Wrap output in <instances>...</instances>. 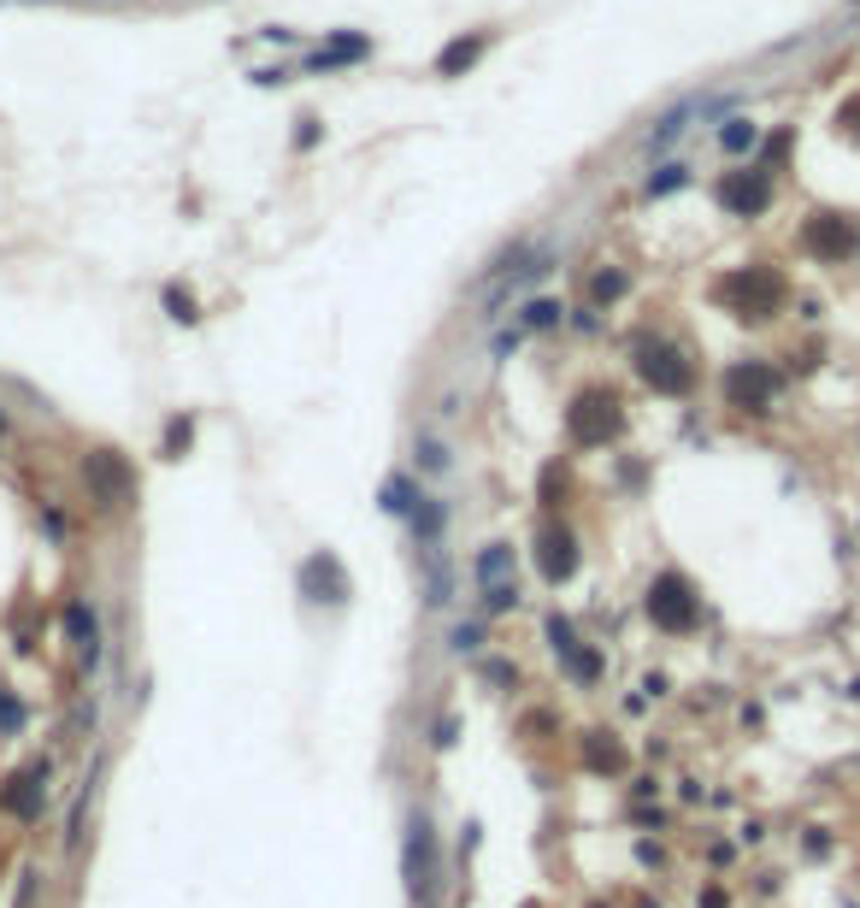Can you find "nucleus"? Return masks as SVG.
Instances as JSON below:
<instances>
[{
	"label": "nucleus",
	"instance_id": "nucleus-1",
	"mask_svg": "<svg viewBox=\"0 0 860 908\" xmlns=\"http://www.w3.org/2000/svg\"><path fill=\"white\" fill-rule=\"evenodd\" d=\"M713 301H719L725 313H737L742 325H766L772 313H784L790 283H784L778 266H737L713 283Z\"/></svg>",
	"mask_w": 860,
	"mask_h": 908
},
{
	"label": "nucleus",
	"instance_id": "nucleus-2",
	"mask_svg": "<svg viewBox=\"0 0 860 908\" xmlns=\"http://www.w3.org/2000/svg\"><path fill=\"white\" fill-rule=\"evenodd\" d=\"M401 879H407V897H413V908H436L448 868H443V838H436V826H431V814H425V809L407 820V838H401Z\"/></svg>",
	"mask_w": 860,
	"mask_h": 908
},
{
	"label": "nucleus",
	"instance_id": "nucleus-3",
	"mask_svg": "<svg viewBox=\"0 0 860 908\" xmlns=\"http://www.w3.org/2000/svg\"><path fill=\"white\" fill-rule=\"evenodd\" d=\"M625 431V401H619V389H607V384H590L584 396L566 408V443L572 449H607Z\"/></svg>",
	"mask_w": 860,
	"mask_h": 908
},
{
	"label": "nucleus",
	"instance_id": "nucleus-4",
	"mask_svg": "<svg viewBox=\"0 0 860 908\" xmlns=\"http://www.w3.org/2000/svg\"><path fill=\"white\" fill-rule=\"evenodd\" d=\"M83 484H89V501H95L100 513L136 508V496H142L136 467H130L119 449H89V455H83Z\"/></svg>",
	"mask_w": 860,
	"mask_h": 908
},
{
	"label": "nucleus",
	"instance_id": "nucleus-5",
	"mask_svg": "<svg viewBox=\"0 0 860 908\" xmlns=\"http://www.w3.org/2000/svg\"><path fill=\"white\" fill-rule=\"evenodd\" d=\"M801 249L825 266H843V259L860 254V219L855 213H837V207H813L801 219Z\"/></svg>",
	"mask_w": 860,
	"mask_h": 908
},
{
	"label": "nucleus",
	"instance_id": "nucleus-6",
	"mask_svg": "<svg viewBox=\"0 0 860 908\" xmlns=\"http://www.w3.org/2000/svg\"><path fill=\"white\" fill-rule=\"evenodd\" d=\"M637 378H643L654 396H690L695 389V360L678 349V342H637Z\"/></svg>",
	"mask_w": 860,
	"mask_h": 908
},
{
	"label": "nucleus",
	"instance_id": "nucleus-7",
	"mask_svg": "<svg viewBox=\"0 0 860 908\" xmlns=\"http://www.w3.org/2000/svg\"><path fill=\"white\" fill-rule=\"evenodd\" d=\"M48 778H53L48 755H36V761H24L19 773H7L0 778V814L19 820V826H36V820L48 814Z\"/></svg>",
	"mask_w": 860,
	"mask_h": 908
},
{
	"label": "nucleus",
	"instance_id": "nucleus-8",
	"mask_svg": "<svg viewBox=\"0 0 860 908\" xmlns=\"http://www.w3.org/2000/svg\"><path fill=\"white\" fill-rule=\"evenodd\" d=\"M643 608H649V619L661 631L683 638V631H695V619H702V596H695V584L683 579V572H661V579L649 584Z\"/></svg>",
	"mask_w": 860,
	"mask_h": 908
},
{
	"label": "nucleus",
	"instance_id": "nucleus-9",
	"mask_svg": "<svg viewBox=\"0 0 860 908\" xmlns=\"http://www.w3.org/2000/svg\"><path fill=\"white\" fill-rule=\"evenodd\" d=\"M719 389H725V401H731V408H742V413H766L772 401H778L784 378H778V366H772V360H737V366H725Z\"/></svg>",
	"mask_w": 860,
	"mask_h": 908
},
{
	"label": "nucleus",
	"instance_id": "nucleus-10",
	"mask_svg": "<svg viewBox=\"0 0 860 908\" xmlns=\"http://www.w3.org/2000/svg\"><path fill=\"white\" fill-rule=\"evenodd\" d=\"M713 195H719V207L731 213V219H761L772 207V195H778V183H772L766 166H737L713 183Z\"/></svg>",
	"mask_w": 860,
	"mask_h": 908
},
{
	"label": "nucleus",
	"instance_id": "nucleus-11",
	"mask_svg": "<svg viewBox=\"0 0 860 908\" xmlns=\"http://www.w3.org/2000/svg\"><path fill=\"white\" fill-rule=\"evenodd\" d=\"M295 584H301V596H307L313 608H348V596H354V579H348V567L330 549H313L307 560H301Z\"/></svg>",
	"mask_w": 860,
	"mask_h": 908
},
{
	"label": "nucleus",
	"instance_id": "nucleus-12",
	"mask_svg": "<svg viewBox=\"0 0 860 908\" xmlns=\"http://www.w3.org/2000/svg\"><path fill=\"white\" fill-rule=\"evenodd\" d=\"M536 572H543V584H572L578 567H584V549H578V531L560 525V519H548L543 531H536Z\"/></svg>",
	"mask_w": 860,
	"mask_h": 908
},
{
	"label": "nucleus",
	"instance_id": "nucleus-13",
	"mask_svg": "<svg viewBox=\"0 0 860 908\" xmlns=\"http://www.w3.org/2000/svg\"><path fill=\"white\" fill-rule=\"evenodd\" d=\"M60 626H65V643L77 649V667H83V673H95V667H100V655H107V631H100L95 602H89V596H71V602H65V614H60Z\"/></svg>",
	"mask_w": 860,
	"mask_h": 908
},
{
	"label": "nucleus",
	"instance_id": "nucleus-14",
	"mask_svg": "<svg viewBox=\"0 0 860 908\" xmlns=\"http://www.w3.org/2000/svg\"><path fill=\"white\" fill-rule=\"evenodd\" d=\"M413 555H419V579H425V602L431 608H448L455 602V567H448L443 543L436 549H413Z\"/></svg>",
	"mask_w": 860,
	"mask_h": 908
},
{
	"label": "nucleus",
	"instance_id": "nucleus-15",
	"mask_svg": "<svg viewBox=\"0 0 860 908\" xmlns=\"http://www.w3.org/2000/svg\"><path fill=\"white\" fill-rule=\"evenodd\" d=\"M489 53V31H472V36H455L443 53H436V77H465L477 60Z\"/></svg>",
	"mask_w": 860,
	"mask_h": 908
},
{
	"label": "nucleus",
	"instance_id": "nucleus-16",
	"mask_svg": "<svg viewBox=\"0 0 860 908\" xmlns=\"http://www.w3.org/2000/svg\"><path fill=\"white\" fill-rule=\"evenodd\" d=\"M425 501V489H419V472H389L384 489H377V508L389 519H413V508Z\"/></svg>",
	"mask_w": 860,
	"mask_h": 908
},
{
	"label": "nucleus",
	"instance_id": "nucleus-17",
	"mask_svg": "<svg viewBox=\"0 0 860 908\" xmlns=\"http://www.w3.org/2000/svg\"><path fill=\"white\" fill-rule=\"evenodd\" d=\"M413 472L419 479H448V472H455V449H448L436 431H419L413 437Z\"/></svg>",
	"mask_w": 860,
	"mask_h": 908
},
{
	"label": "nucleus",
	"instance_id": "nucleus-18",
	"mask_svg": "<svg viewBox=\"0 0 860 908\" xmlns=\"http://www.w3.org/2000/svg\"><path fill=\"white\" fill-rule=\"evenodd\" d=\"M443 531H448V501L443 496H425L413 508V549H436V543H443Z\"/></svg>",
	"mask_w": 860,
	"mask_h": 908
},
{
	"label": "nucleus",
	"instance_id": "nucleus-19",
	"mask_svg": "<svg viewBox=\"0 0 860 908\" xmlns=\"http://www.w3.org/2000/svg\"><path fill=\"white\" fill-rule=\"evenodd\" d=\"M360 60H372V36H337L330 48H318L313 53V71H342V65H360Z\"/></svg>",
	"mask_w": 860,
	"mask_h": 908
},
{
	"label": "nucleus",
	"instance_id": "nucleus-20",
	"mask_svg": "<svg viewBox=\"0 0 860 908\" xmlns=\"http://www.w3.org/2000/svg\"><path fill=\"white\" fill-rule=\"evenodd\" d=\"M584 767L590 773H625V743L614 731H590L584 738Z\"/></svg>",
	"mask_w": 860,
	"mask_h": 908
},
{
	"label": "nucleus",
	"instance_id": "nucleus-21",
	"mask_svg": "<svg viewBox=\"0 0 860 908\" xmlns=\"http://www.w3.org/2000/svg\"><path fill=\"white\" fill-rule=\"evenodd\" d=\"M566 319H572V307H566V301H554V295H531L519 307V325L524 330H560Z\"/></svg>",
	"mask_w": 860,
	"mask_h": 908
},
{
	"label": "nucleus",
	"instance_id": "nucleus-22",
	"mask_svg": "<svg viewBox=\"0 0 860 908\" xmlns=\"http://www.w3.org/2000/svg\"><path fill=\"white\" fill-rule=\"evenodd\" d=\"M472 579H477V590H484V584H501V579H513V543H489V549L472 560Z\"/></svg>",
	"mask_w": 860,
	"mask_h": 908
},
{
	"label": "nucleus",
	"instance_id": "nucleus-23",
	"mask_svg": "<svg viewBox=\"0 0 860 908\" xmlns=\"http://www.w3.org/2000/svg\"><path fill=\"white\" fill-rule=\"evenodd\" d=\"M566 496H572V479H566V467L560 460H548L543 472H536V501L554 513V508H566Z\"/></svg>",
	"mask_w": 860,
	"mask_h": 908
},
{
	"label": "nucleus",
	"instance_id": "nucleus-24",
	"mask_svg": "<svg viewBox=\"0 0 860 908\" xmlns=\"http://www.w3.org/2000/svg\"><path fill=\"white\" fill-rule=\"evenodd\" d=\"M189 443H195V420H189V413H171L166 431H159V455H166V460H183Z\"/></svg>",
	"mask_w": 860,
	"mask_h": 908
},
{
	"label": "nucleus",
	"instance_id": "nucleus-25",
	"mask_svg": "<svg viewBox=\"0 0 860 908\" xmlns=\"http://www.w3.org/2000/svg\"><path fill=\"white\" fill-rule=\"evenodd\" d=\"M477 596H484V602H477V614H484V619H501V614H513V608H519V579L484 584Z\"/></svg>",
	"mask_w": 860,
	"mask_h": 908
},
{
	"label": "nucleus",
	"instance_id": "nucleus-26",
	"mask_svg": "<svg viewBox=\"0 0 860 908\" xmlns=\"http://www.w3.org/2000/svg\"><path fill=\"white\" fill-rule=\"evenodd\" d=\"M625 290H631V278H625L619 266H602V271L590 278V307H614Z\"/></svg>",
	"mask_w": 860,
	"mask_h": 908
},
{
	"label": "nucleus",
	"instance_id": "nucleus-27",
	"mask_svg": "<svg viewBox=\"0 0 860 908\" xmlns=\"http://www.w3.org/2000/svg\"><path fill=\"white\" fill-rule=\"evenodd\" d=\"M560 667H566V679H572V685H584V690H590L595 679H602V655H595V649H590V643H578V649H572V655H566V661H560Z\"/></svg>",
	"mask_w": 860,
	"mask_h": 908
},
{
	"label": "nucleus",
	"instance_id": "nucleus-28",
	"mask_svg": "<svg viewBox=\"0 0 860 908\" xmlns=\"http://www.w3.org/2000/svg\"><path fill=\"white\" fill-rule=\"evenodd\" d=\"M89 809H95V785H83L77 797H71V814H65V849L83 844V832H89Z\"/></svg>",
	"mask_w": 860,
	"mask_h": 908
},
{
	"label": "nucleus",
	"instance_id": "nucleus-29",
	"mask_svg": "<svg viewBox=\"0 0 860 908\" xmlns=\"http://www.w3.org/2000/svg\"><path fill=\"white\" fill-rule=\"evenodd\" d=\"M754 142H761V130H754L749 119H725L719 124V154H731V160H737V154H749Z\"/></svg>",
	"mask_w": 860,
	"mask_h": 908
},
{
	"label": "nucleus",
	"instance_id": "nucleus-30",
	"mask_svg": "<svg viewBox=\"0 0 860 908\" xmlns=\"http://www.w3.org/2000/svg\"><path fill=\"white\" fill-rule=\"evenodd\" d=\"M95 731H100V702L89 697V702H77V709H71V719H65L60 738H65V743H83V738H95Z\"/></svg>",
	"mask_w": 860,
	"mask_h": 908
},
{
	"label": "nucleus",
	"instance_id": "nucleus-31",
	"mask_svg": "<svg viewBox=\"0 0 860 908\" xmlns=\"http://www.w3.org/2000/svg\"><path fill=\"white\" fill-rule=\"evenodd\" d=\"M484 619H455V626H448V649H455V655H484Z\"/></svg>",
	"mask_w": 860,
	"mask_h": 908
},
{
	"label": "nucleus",
	"instance_id": "nucleus-32",
	"mask_svg": "<svg viewBox=\"0 0 860 908\" xmlns=\"http://www.w3.org/2000/svg\"><path fill=\"white\" fill-rule=\"evenodd\" d=\"M690 112H695V107H673L666 119H654V130H649V148H654V154H661V148H673V142L683 136V124H690Z\"/></svg>",
	"mask_w": 860,
	"mask_h": 908
},
{
	"label": "nucleus",
	"instance_id": "nucleus-33",
	"mask_svg": "<svg viewBox=\"0 0 860 908\" xmlns=\"http://www.w3.org/2000/svg\"><path fill=\"white\" fill-rule=\"evenodd\" d=\"M543 638H548V649H554V661H566V655L578 649V626H572L566 614H548V619H543Z\"/></svg>",
	"mask_w": 860,
	"mask_h": 908
},
{
	"label": "nucleus",
	"instance_id": "nucleus-34",
	"mask_svg": "<svg viewBox=\"0 0 860 908\" xmlns=\"http://www.w3.org/2000/svg\"><path fill=\"white\" fill-rule=\"evenodd\" d=\"M24 726H31V709H24L12 690H0V738H19Z\"/></svg>",
	"mask_w": 860,
	"mask_h": 908
},
{
	"label": "nucleus",
	"instance_id": "nucleus-35",
	"mask_svg": "<svg viewBox=\"0 0 860 908\" xmlns=\"http://www.w3.org/2000/svg\"><path fill=\"white\" fill-rule=\"evenodd\" d=\"M683 183H690V166H661V171L643 183V190H649V195H673V190H683Z\"/></svg>",
	"mask_w": 860,
	"mask_h": 908
},
{
	"label": "nucleus",
	"instance_id": "nucleus-36",
	"mask_svg": "<svg viewBox=\"0 0 860 908\" xmlns=\"http://www.w3.org/2000/svg\"><path fill=\"white\" fill-rule=\"evenodd\" d=\"M166 313H171L178 325H195V319H201V313H195V295L178 290V283H166Z\"/></svg>",
	"mask_w": 860,
	"mask_h": 908
},
{
	"label": "nucleus",
	"instance_id": "nucleus-37",
	"mask_svg": "<svg viewBox=\"0 0 860 908\" xmlns=\"http://www.w3.org/2000/svg\"><path fill=\"white\" fill-rule=\"evenodd\" d=\"M790 148H796V136H790V130H778V136H766V148H761V166H766V171H778L784 160H790Z\"/></svg>",
	"mask_w": 860,
	"mask_h": 908
},
{
	"label": "nucleus",
	"instance_id": "nucleus-38",
	"mask_svg": "<svg viewBox=\"0 0 860 908\" xmlns=\"http://www.w3.org/2000/svg\"><path fill=\"white\" fill-rule=\"evenodd\" d=\"M524 337H531V330H524V325H501V330H495V337H489V354H495V360H507V354H513Z\"/></svg>",
	"mask_w": 860,
	"mask_h": 908
},
{
	"label": "nucleus",
	"instance_id": "nucleus-39",
	"mask_svg": "<svg viewBox=\"0 0 860 908\" xmlns=\"http://www.w3.org/2000/svg\"><path fill=\"white\" fill-rule=\"evenodd\" d=\"M837 136H849V142H860V95H849L837 107Z\"/></svg>",
	"mask_w": 860,
	"mask_h": 908
},
{
	"label": "nucleus",
	"instance_id": "nucleus-40",
	"mask_svg": "<svg viewBox=\"0 0 860 908\" xmlns=\"http://www.w3.org/2000/svg\"><path fill=\"white\" fill-rule=\"evenodd\" d=\"M477 673H484V685H519V667H513V661H495V655Z\"/></svg>",
	"mask_w": 860,
	"mask_h": 908
},
{
	"label": "nucleus",
	"instance_id": "nucleus-41",
	"mask_svg": "<svg viewBox=\"0 0 860 908\" xmlns=\"http://www.w3.org/2000/svg\"><path fill=\"white\" fill-rule=\"evenodd\" d=\"M455 738H460V714H443V719L431 726V743H436V749H455Z\"/></svg>",
	"mask_w": 860,
	"mask_h": 908
},
{
	"label": "nucleus",
	"instance_id": "nucleus-42",
	"mask_svg": "<svg viewBox=\"0 0 860 908\" xmlns=\"http://www.w3.org/2000/svg\"><path fill=\"white\" fill-rule=\"evenodd\" d=\"M31 897H36V873L24 868V873H19V897H12V908H31Z\"/></svg>",
	"mask_w": 860,
	"mask_h": 908
},
{
	"label": "nucleus",
	"instance_id": "nucleus-43",
	"mask_svg": "<svg viewBox=\"0 0 860 908\" xmlns=\"http://www.w3.org/2000/svg\"><path fill=\"white\" fill-rule=\"evenodd\" d=\"M295 124H301V130H295V148H301V154H307V148H313V142H318V119H295Z\"/></svg>",
	"mask_w": 860,
	"mask_h": 908
},
{
	"label": "nucleus",
	"instance_id": "nucleus-44",
	"mask_svg": "<svg viewBox=\"0 0 860 908\" xmlns=\"http://www.w3.org/2000/svg\"><path fill=\"white\" fill-rule=\"evenodd\" d=\"M283 77H289L283 65H259V71H254V83H259V89H271V83H283Z\"/></svg>",
	"mask_w": 860,
	"mask_h": 908
},
{
	"label": "nucleus",
	"instance_id": "nucleus-45",
	"mask_svg": "<svg viewBox=\"0 0 860 908\" xmlns=\"http://www.w3.org/2000/svg\"><path fill=\"white\" fill-rule=\"evenodd\" d=\"M572 325H578V330H595L602 319H595V307H578V313H572Z\"/></svg>",
	"mask_w": 860,
	"mask_h": 908
},
{
	"label": "nucleus",
	"instance_id": "nucleus-46",
	"mask_svg": "<svg viewBox=\"0 0 860 908\" xmlns=\"http://www.w3.org/2000/svg\"><path fill=\"white\" fill-rule=\"evenodd\" d=\"M7 431H12V413H7V408H0V437H7Z\"/></svg>",
	"mask_w": 860,
	"mask_h": 908
},
{
	"label": "nucleus",
	"instance_id": "nucleus-47",
	"mask_svg": "<svg viewBox=\"0 0 860 908\" xmlns=\"http://www.w3.org/2000/svg\"><path fill=\"white\" fill-rule=\"evenodd\" d=\"M855 7H860V0H855Z\"/></svg>",
	"mask_w": 860,
	"mask_h": 908
}]
</instances>
